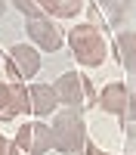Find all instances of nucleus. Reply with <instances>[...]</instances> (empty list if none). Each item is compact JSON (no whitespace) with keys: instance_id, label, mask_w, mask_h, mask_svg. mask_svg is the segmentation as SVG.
Listing matches in <instances>:
<instances>
[{"instance_id":"nucleus-18","label":"nucleus","mask_w":136,"mask_h":155,"mask_svg":"<svg viewBox=\"0 0 136 155\" xmlns=\"http://www.w3.org/2000/svg\"><path fill=\"white\" fill-rule=\"evenodd\" d=\"M3 9H6V3H3V0H0V16H3Z\"/></svg>"},{"instance_id":"nucleus-13","label":"nucleus","mask_w":136,"mask_h":155,"mask_svg":"<svg viewBox=\"0 0 136 155\" xmlns=\"http://www.w3.org/2000/svg\"><path fill=\"white\" fill-rule=\"evenodd\" d=\"M12 6H16L19 12H25L28 19H34V16H43V9H40V0H9Z\"/></svg>"},{"instance_id":"nucleus-10","label":"nucleus","mask_w":136,"mask_h":155,"mask_svg":"<svg viewBox=\"0 0 136 155\" xmlns=\"http://www.w3.org/2000/svg\"><path fill=\"white\" fill-rule=\"evenodd\" d=\"M115 50L121 65L127 71H136V31H121L115 37Z\"/></svg>"},{"instance_id":"nucleus-11","label":"nucleus","mask_w":136,"mask_h":155,"mask_svg":"<svg viewBox=\"0 0 136 155\" xmlns=\"http://www.w3.org/2000/svg\"><path fill=\"white\" fill-rule=\"evenodd\" d=\"M81 6H84V0H40L43 16L49 19H74L81 12Z\"/></svg>"},{"instance_id":"nucleus-15","label":"nucleus","mask_w":136,"mask_h":155,"mask_svg":"<svg viewBox=\"0 0 136 155\" xmlns=\"http://www.w3.org/2000/svg\"><path fill=\"white\" fill-rule=\"evenodd\" d=\"M127 115H130L127 121H136V93L130 96V106H127Z\"/></svg>"},{"instance_id":"nucleus-2","label":"nucleus","mask_w":136,"mask_h":155,"mask_svg":"<svg viewBox=\"0 0 136 155\" xmlns=\"http://www.w3.org/2000/svg\"><path fill=\"white\" fill-rule=\"evenodd\" d=\"M68 47H71V53L74 59L81 62L84 68H96V65H102L105 62V41H102V34H99L96 25H77V28H71L68 31Z\"/></svg>"},{"instance_id":"nucleus-7","label":"nucleus","mask_w":136,"mask_h":155,"mask_svg":"<svg viewBox=\"0 0 136 155\" xmlns=\"http://www.w3.org/2000/svg\"><path fill=\"white\" fill-rule=\"evenodd\" d=\"M25 31H28L31 44H34L37 50H59L62 41H65V37H62V28H59L49 16H34V19H28Z\"/></svg>"},{"instance_id":"nucleus-6","label":"nucleus","mask_w":136,"mask_h":155,"mask_svg":"<svg viewBox=\"0 0 136 155\" xmlns=\"http://www.w3.org/2000/svg\"><path fill=\"white\" fill-rule=\"evenodd\" d=\"M25 112H31L28 87L22 81H12V84L0 81V121H12L16 115H25Z\"/></svg>"},{"instance_id":"nucleus-14","label":"nucleus","mask_w":136,"mask_h":155,"mask_svg":"<svg viewBox=\"0 0 136 155\" xmlns=\"http://www.w3.org/2000/svg\"><path fill=\"white\" fill-rule=\"evenodd\" d=\"M84 155H111V152H102L99 146H93V143H87V149H84Z\"/></svg>"},{"instance_id":"nucleus-8","label":"nucleus","mask_w":136,"mask_h":155,"mask_svg":"<svg viewBox=\"0 0 136 155\" xmlns=\"http://www.w3.org/2000/svg\"><path fill=\"white\" fill-rule=\"evenodd\" d=\"M99 109L105 115H127V106H130V93H127V84L121 81H111L105 84V90L99 93Z\"/></svg>"},{"instance_id":"nucleus-1","label":"nucleus","mask_w":136,"mask_h":155,"mask_svg":"<svg viewBox=\"0 0 136 155\" xmlns=\"http://www.w3.org/2000/svg\"><path fill=\"white\" fill-rule=\"evenodd\" d=\"M49 134H53V149L65 152V155H84L90 137H87V124L81 118L77 109H65L53 115V124H49Z\"/></svg>"},{"instance_id":"nucleus-5","label":"nucleus","mask_w":136,"mask_h":155,"mask_svg":"<svg viewBox=\"0 0 136 155\" xmlns=\"http://www.w3.org/2000/svg\"><path fill=\"white\" fill-rule=\"evenodd\" d=\"M40 71V53L34 44H16L6 53V74L12 81H28Z\"/></svg>"},{"instance_id":"nucleus-12","label":"nucleus","mask_w":136,"mask_h":155,"mask_svg":"<svg viewBox=\"0 0 136 155\" xmlns=\"http://www.w3.org/2000/svg\"><path fill=\"white\" fill-rule=\"evenodd\" d=\"M99 3H102V9H105V19H108L111 25H121V22H124V16L130 12L133 0H99Z\"/></svg>"},{"instance_id":"nucleus-17","label":"nucleus","mask_w":136,"mask_h":155,"mask_svg":"<svg viewBox=\"0 0 136 155\" xmlns=\"http://www.w3.org/2000/svg\"><path fill=\"white\" fill-rule=\"evenodd\" d=\"M124 127H127V137H136V121H127Z\"/></svg>"},{"instance_id":"nucleus-9","label":"nucleus","mask_w":136,"mask_h":155,"mask_svg":"<svg viewBox=\"0 0 136 155\" xmlns=\"http://www.w3.org/2000/svg\"><path fill=\"white\" fill-rule=\"evenodd\" d=\"M28 106H31V112L37 115V118L53 115L56 106H59V96H56L53 84H31L28 87Z\"/></svg>"},{"instance_id":"nucleus-16","label":"nucleus","mask_w":136,"mask_h":155,"mask_svg":"<svg viewBox=\"0 0 136 155\" xmlns=\"http://www.w3.org/2000/svg\"><path fill=\"white\" fill-rule=\"evenodd\" d=\"M0 155H9V140L0 134Z\"/></svg>"},{"instance_id":"nucleus-3","label":"nucleus","mask_w":136,"mask_h":155,"mask_svg":"<svg viewBox=\"0 0 136 155\" xmlns=\"http://www.w3.org/2000/svg\"><path fill=\"white\" fill-rule=\"evenodd\" d=\"M53 149V134L43 121H28L19 127L16 140L9 143V155H43Z\"/></svg>"},{"instance_id":"nucleus-4","label":"nucleus","mask_w":136,"mask_h":155,"mask_svg":"<svg viewBox=\"0 0 136 155\" xmlns=\"http://www.w3.org/2000/svg\"><path fill=\"white\" fill-rule=\"evenodd\" d=\"M53 90H56L59 102H65L68 109H87V106L96 102V93H93L90 81L77 71H62L59 81L53 84Z\"/></svg>"}]
</instances>
